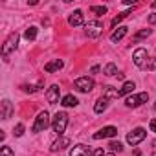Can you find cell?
Listing matches in <instances>:
<instances>
[{"instance_id": "obj_12", "label": "cell", "mask_w": 156, "mask_h": 156, "mask_svg": "<svg viewBox=\"0 0 156 156\" xmlns=\"http://www.w3.org/2000/svg\"><path fill=\"white\" fill-rule=\"evenodd\" d=\"M68 22H70V26H83V22H85V19H83V11H81V9H75V11L70 15Z\"/></svg>"}, {"instance_id": "obj_13", "label": "cell", "mask_w": 156, "mask_h": 156, "mask_svg": "<svg viewBox=\"0 0 156 156\" xmlns=\"http://www.w3.org/2000/svg\"><path fill=\"white\" fill-rule=\"evenodd\" d=\"M70 156H92V151L85 145H75L70 151Z\"/></svg>"}, {"instance_id": "obj_17", "label": "cell", "mask_w": 156, "mask_h": 156, "mask_svg": "<svg viewBox=\"0 0 156 156\" xmlns=\"http://www.w3.org/2000/svg\"><path fill=\"white\" fill-rule=\"evenodd\" d=\"M103 98L105 99H118L119 98V90L118 88H114V87H105V92H103Z\"/></svg>"}, {"instance_id": "obj_1", "label": "cell", "mask_w": 156, "mask_h": 156, "mask_svg": "<svg viewBox=\"0 0 156 156\" xmlns=\"http://www.w3.org/2000/svg\"><path fill=\"white\" fill-rule=\"evenodd\" d=\"M66 125H68V114L66 112H57L53 121H51V127H53V132L55 134H62L66 130Z\"/></svg>"}, {"instance_id": "obj_2", "label": "cell", "mask_w": 156, "mask_h": 156, "mask_svg": "<svg viewBox=\"0 0 156 156\" xmlns=\"http://www.w3.org/2000/svg\"><path fill=\"white\" fill-rule=\"evenodd\" d=\"M17 44H19V33H17V31H13V33H9V37L6 39V42H4V46H2L4 59L8 57V53H11V51H15V50H17ZM6 61H8V59H6Z\"/></svg>"}, {"instance_id": "obj_5", "label": "cell", "mask_w": 156, "mask_h": 156, "mask_svg": "<svg viewBox=\"0 0 156 156\" xmlns=\"http://www.w3.org/2000/svg\"><path fill=\"white\" fill-rule=\"evenodd\" d=\"M73 87L79 90V92H92V88H94V79H90V77H79V79H75Z\"/></svg>"}, {"instance_id": "obj_10", "label": "cell", "mask_w": 156, "mask_h": 156, "mask_svg": "<svg viewBox=\"0 0 156 156\" xmlns=\"http://www.w3.org/2000/svg\"><path fill=\"white\" fill-rule=\"evenodd\" d=\"M0 107H2V112H0V118L2 119H9L11 114H13V105L9 99H4L2 103H0Z\"/></svg>"}, {"instance_id": "obj_29", "label": "cell", "mask_w": 156, "mask_h": 156, "mask_svg": "<svg viewBox=\"0 0 156 156\" xmlns=\"http://www.w3.org/2000/svg\"><path fill=\"white\" fill-rule=\"evenodd\" d=\"M0 156H15L11 147H2V151H0Z\"/></svg>"}, {"instance_id": "obj_33", "label": "cell", "mask_w": 156, "mask_h": 156, "mask_svg": "<svg viewBox=\"0 0 156 156\" xmlns=\"http://www.w3.org/2000/svg\"><path fill=\"white\" fill-rule=\"evenodd\" d=\"M149 22H151V24H156V13L149 15Z\"/></svg>"}, {"instance_id": "obj_15", "label": "cell", "mask_w": 156, "mask_h": 156, "mask_svg": "<svg viewBox=\"0 0 156 156\" xmlns=\"http://www.w3.org/2000/svg\"><path fill=\"white\" fill-rule=\"evenodd\" d=\"M70 145V138H59L51 147H50V151L51 152H57V151H62L64 147H68Z\"/></svg>"}, {"instance_id": "obj_6", "label": "cell", "mask_w": 156, "mask_h": 156, "mask_svg": "<svg viewBox=\"0 0 156 156\" xmlns=\"http://www.w3.org/2000/svg\"><path fill=\"white\" fill-rule=\"evenodd\" d=\"M85 28H87V35H88L90 39H96V37H99V35L103 33V24H101L99 20H90Z\"/></svg>"}, {"instance_id": "obj_35", "label": "cell", "mask_w": 156, "mask_h": 156, "mask_svg": "<svg viewBox=\"0 0 156 156\" xmlns=\"http://www.w3.org/2000/svg\"><path fill=\"white\" fill-rule=\"evenodd\" d=\"M151 156H156V152H152V154H151Z\"/></svg>"}, {"instance_id": "obj_14", "label": "cell", "mask_w": 156, "mask_h": 156, "mask_svg": "<svg viewBox=\"0 0 156 156\" xmlns=\"http://www.w3.org/2000/svg\"><path fill=\"white\" fill-rule=\"evenodd\" d=\"M127 31H129V28H127V26H119L116 31H112V35H110V41H112V42H118V41H121V39L127 35Z\"/></svg>"}, {"instance_id": "obj_19", "label": "cell", "mask_w": 156, "mask_h": 156, "mask_svg": "<svg viewBox=\"0 0 156 156\" xmlns=\"http://www.w3.org/2000/svg\"><path fill=\"white\" fill-rule=\"evenodd\" d=\"M134 88H136V85H134L132 81H127V83H123V87H121V90H119V96H127V94H130Z\"/></svg>"}, {"instance_id": "obj_22", "label": "cell", "mask_w": 156, "mask_h": 156, "mask_svg": "<svg viewBox=\"0 0 156 156\" xmlns=\"http://www.w3.org/2000/svg\"><path fill=\"white\" fill-rule=\"evenodd\" d=\"M151 35V30H141V31H138L134 37H132V42H138V41H141V39H145V37H149Z\"/></svg>"}, {"instance_id": "obj_9", "label": "cell", "mask_w": 156, "mask_h": 156, "mask_svg": "<svg viewBox=\"0 0 156 156\" xmlns=\"http://www.w3.org/2000/svg\"><path fill=\"white\" fill-rule=\"evenodd\" d=\"M59 92H61V88H59L57 85H51V87H50V90L46 92V99H48L50 105L59 103Z\"/></svg>"}, {"instance_id": "obj_24", "label": "cell", "mask_w": 156, "mask_h": 156, "mask_svg": "<svg viewBox=\"0 0 156 156\" xmlns=\"http://www.w3.org/2000/svg\"><path fill=\"white\" fill-rule=\"evenodd\" d=\"M90 11L96 13V15H105V13H107V8H105V6H92Z\"/></svg>"}, {"instance_id": "obj_25", "label": "cell", "mask_w": 156, "mask_h": 156, "mask_svg": "<svg viewBox=\"0 0 156 156\" xmlns=\"http://www.w3.org/2000/svg\"><path fill=\"white\" fill-rule=\"evenodd\" d=\"M127 15H130V11H123V13H119V15H118V17H116L114 20H112V26L116 28V26H118V22H121V20H123V19H125Z\"/></svg>"}, {"instance_id": "obj_23", "label": "cell", "mask_w": 156, "mask_h": 156, "mask_svg": "<svg viewBox=\"0 0 156 156\" xmlns=\"http://www.w3.org/2000/svg\"><path fill=\"white\" fill-rule=\"evenodd\" d=\"M105 73H107V75H118V68H116V64L108 62V64L105 66Z\"/></svg>"}, {"instance_id": "obj_26", "label": "cell", "mask_w": 156, "mask_h": 156, "mask_svg": "<svg viewBox=\"0 0 156 156\" xmlns=\"http://www.w3.org/2000/svg\"><path fill=\"white\" fill-rule=\"evenodd\" d=\"M41 87H42V81H39V85H37V87H31V85H24V87H22V90H24V92H37Z\"/></svg>"}, {"instance_id": "obj_28", "label": "cell", "mask_w": 156, "mask_h": 156, "mask_svg": "<svg viewBox=\"0 0 156 156\" xmlns=\"http://www.w3.org/2000/svg\"><path fill=\"white\" fill-rule=\"evenodd\" d=\"M13 134H15V136H22V134H24V125H22V123H19V125L13 129Z\"/></svg>"}, {"instance_id": "obj_11", "label": "cell", "mask_w": 156, "mask_h": 156, "mask_svg": "<svg viewBox=\"0 0 156 156\" xmlns=\"http://www.w3.org/2000/svg\"><path fill=\"white\" fill-rule=\"evenodd\" d=\"M132 59H134V64H136V66L143 68V64H145V59H147V51H145L143 48H138V50L134 51Z\"/></svg>"}, {"instance_id": "obj_7", "label": "cell", "mask_w": 156, "mask_h": 156, "mask_svg": "<svg viewBox=\"0 0 156 156\" xmlns=\"http://www.w3.org/2000/svg\"><path fill=\"white\" fill-rule=\"evenodd\" d=\"M145 136H147L145 129L138 127V129H134L132 132H129V134H127V141H129L130 145H138L140 141H143V140H145Z\"/></svg>"}, {"instance_id": "obj_18", "label": "cell", "mask_w": 156, "mask_h": 156, "mask_svg": "<svg viewBox=\"0 0 156 156\" xmlns=\"http://www.w3.org/2000/svg\"><path fill=\"white\" fill-rule=\"evenodd\" d=\"M107 107H108V99H105L103 96L96 101V105H94V110H96V114H101V112H105L107 110Z\"/></svg>"}, {"instance_id": "obj_16", "label": "cell", "mask_w": 156, "mask_h": 156, "mask_svg": "<svg viewBox=\"0 0 156 156\" xmlns=\"http://www.w3.org/2000/svg\"><path fill=\"white\" fill-rule=\"evenodd\" d=\"M61 68H62V61L61 59H53V61L44 64V72H55V70H61Z\"/></svg>"}, {"instance_id": "obj_34", "label": "cell", "mask_w": 156, "mask_h": 156, "mask_svg": "<svg viewBox=\"0 0 156 156\" xmlns=\"http://www.w3.org/2000/svg\"><path fill=\"white\" fill-rule=\"evenodd\" d=\"M152 8H156V2H152Z\"/></svg>"}, {"instance_id": "obj_4", "label": "cell", "mask_w": 156, "mask_h": 156, "mask_svg": "<svg viewBox=\"0 0 156 156\" xmlns=\"http://www.w3.org/2000/svg\"><path fill=\"white\" fill-rule=\"evenodd\" d=\"M147 101H149V94L141 92V94H136V96H129L125 99V105L130 107V108H134V107H140L141 103H147Z\"/></svg>"}, {"instance_id": "obj_3", "label": "cell", "mask_w": 156, "mask_h": 156, "mask_svg": "<svg viewBox=\"0 0 156 156\" xmlns=\"http://www.w3.org/2000/svg\"><path fill=\"white\" fill-rule=\"evenodd\" d=\"M50 125V114L44 110V112H41L37 118H35V123H33V132H42V130H46V127Z\"/></svg>"}, {"instance_id": "obj_21", "label": "cell", "mask_w": 156, "mask_h": 156, "mask_svg": "<svg viewBox=\"0 0 156 156\" xmlns=\"http://www.w3.org/2000/svg\"><path fill=\"white\" fill-rule=\"evenodd\" d=\"M24 37H26L28 41H35V37H37V28H35V26H30V28L24 31Z\"/></svg>"}, {"instance_id": "obj_27", "label": "cell", "mask_w": 156, "mask_h": 156, "mask_svg": "<svg viewBox=\"0 0 156 156\" xmlns=\"http://www.w3.org/2000/svg\"><path fill=\"white\" fill-rule=\"evenodd\" d=\"M108 147H110L114 152H121V151H123V145H121L119 141H110V145H108Z\"/></svg>"}, {"instance_id": "obj_31", "label": "cell", "mask_w": 156, "mask_h": 156, "mask_svg": "<svg viewBox=\"0 0 156 156\" xmlns=\"http://www.w3.org/2000/svg\"><path fill=\"white\" fill-rule=\"evenodd\" d=\"M92 156H114V154H107L103 149H96V151L92 152Z\"/></svg>"}, {"instance_id": "obj_20", "label": "cell", "mask_w": 156, "mask_h": 156, "mask_svg": "<svg viewBox=\"0 0 156 156\" xmlns=\"http://www.w3.org/2000/svg\"><path fill=\"white\" fill-rule=\"evenodd\" d=\"M77 103H79V101H77V98L72 96V94H68V96L62 98V105H64V107H75Z\"/></svg>"}, {"instance_id": "obj_32", "label": "cell", "mask_w": 156, "mask_h": 156, "mask_svg": "<svg viewBox=\"0 0 156 156\" xmlns=\"http://www.w3.org/2000/svg\"><path fill=\"white\" fill-rule=\"evenodd\" d=\"M149 127H151V130H152V132H156V119H151Z\"/></svg>"}, {"instance_id": "obj_8", "label": "cell", "mask_w": 156, "mask_h": 156, "mask_svg": "<svg viewBox=\"0 0 156 156\" xmlns=\"http://www.w3.org/2000/svg\"><path fill=\"white\" fill-rule=\"evenodd\" d=\"M118 134V129L116 127H105V129H101L99 132H96L94 134V140H103V138H114Z\"/></svg>"}, {"instance_id": "obj_30", "label": "cell", "mask_w": 156, "mask_h": 156, "mask_svg": "<svg viewBox=\"0 0 156 156\" xmlns=\"http://www.w3.org/2000/svg\"><path fill=\"white\" fill-rule=\"evenodd\" d=\"M143 68H147V70H154V68H156V59H151V61H147V62L143 64Z\"/></svg>"}]
</instances>
